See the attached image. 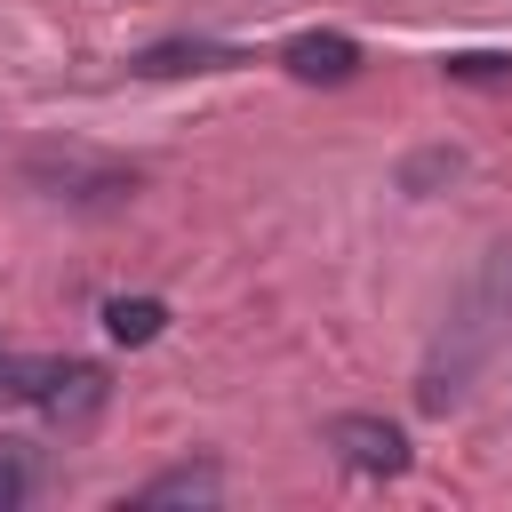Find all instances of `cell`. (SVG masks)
<instances>
[{
    "instance_id": "obj_2",
    "label": "cell",
    "mask_w": 512,
    "mask_h": 512,
    "mask_svg": "<svg viewBox=\"0 0 512 512\" xmlns=\"http://www.w3.org/2000/svg\"><path fill=\"white\" fill-rule=\"evenodd\" d=\"M328 448H336L352 472H368V480L408 472V440H400V424H384V416H336V424H328Z\"/></svg>"
},
{
    "instance_id": "obj_6",
    "label": "cell",
    "mask_w": 512,
    "mask_h": 512,
    "mask_svg": "<svg viewBox=\"0 0 512 512\" xmlns=\"http://www.w3.org/2000/svg\"><path fill=\"white\" fill-rule=\"evenodd\" d=\"M32 480H40V464H32V448H24L16 432H0V512H16V504L32 496Z\"/></svg>"
},
{
    "instance_id": "obj_5",
    "label": "cell",
    "mask_w": 512,
    "mask_h": 512,
    "mask_svg": "<svg viewBox=\"0 0 512 512\" xmlns=\"http://www.w3.org/2000/svg\"><path fill=\"white\" fill-rule=\"evenodd\" d=\"M160 320H168V304H160V296H112V304H104V328H112L120 344H152V336H160Z\"/></svg>"
},
{
    "instance_id": "obj_7",
    "label": "cell",
    "mask_w": 512,
    "mask_h": 512,
    "mask_svg": "<svg viewBox=\"0 0 512 512\" xmlns=\"http://www.w3.org/2000/svg\"><path fill=\"white\" fill-rule=\"evenodd\" d=\"M0 392H8V352H0Z\"/></svg>"
},
{
    "instance_id": "obj_3",
    "label": "cell",
    "mask_w": 512,
    "mask_h": 512,
    "mask_svg": "<svg viewBox=\"0 0 512 512\" xmlns=\"http://www.w3.org/2000/svg\"><path fill=\"white\" fill-rule=\"evenodd\" d=\"M280 64H288L296 80H352V72H360V48H352L344 32H296V40L280 48Z\"/></svg>"
},
{
    "instance_id": "obj_4",
    "label": "cell",
    "mask_w": 512,
    "mask_h": 512,
    "mask_svg": "<svg viewBox=\"0 0 512 512\" xmlns=\"http://www.w3.org/2000/svg\"><path fill=\"white\" fill-rule=\"evenodd\" d=\"M216 496H224L216 464H184V472H160L136 488V504H216Z\"/></svg>"
},
{
    "instance_id": "obj_1",
    "label": "cell",
    "mask_w": 512,
    "mask_h": 512,
    "mask_svg": "<svg viewBox=\"0 0 512 512\" xmlns=\"http://www.w3.org/2000/svg\"><path fill=\"white\" fill-rule=\"evenodd\" d=\"M8 392L16 400H40L48 416H80L104 400V376L88 360H8Z\"/></svg>"
}]
</instances>
